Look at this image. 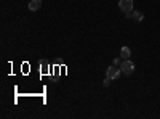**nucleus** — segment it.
<instances>
[{
  "label": "nucleus",
  "mask_w": 160,
  "mask_h": 119,
  "mask_svg": "<svg viewBox=\"0 0 160 119\" xmlns=\"http://www.w3.org/2000/svg\"><path fill=\"white\" fill-rule=\"evenodd\" d=\"M118 8L125 13L127 18H130L131 11H133V0H120V2H118Z\"/></svg>",
  "instance_id": "1"
},
{
  "label": "nucleus",
  "mask_w": 160,
  "mask_h": 119,
  "mask_svg": "<svg viewBox=\"0 0 160 119\" xmlns=\"http://www.w3.org/2000/svg\"><path fill=\"white\" fill-rule=\"evenodd\" d=\"M120 73H122V69H120V66H115V64H112V66H109L108 69H106V76H108L109 79H117L118 76H120Z\"/></svg>",
  "instance_id": "2"
},
{
  "label": "nucleus",
  "mask_w": 160,
  "mask_h": 119,
  "mask_svg": "<svg viewBox=\"0 0 160 119\" xmlns=\"http://www.w3.org/2000/svg\"><path fill=\"white\" fill-rule=\"evenodd\" d=\"M120 69H122V73L123 74H131L133 71H135V64H133V61H130V60H123L122 61V64H120Z\"/></svg>",
  "instance_id": "3"
},
{
  "label": "nucleus",
  "mask_w": 160,
  "mask_h": 119,
  "mask_svg": "<svg viewBox=\"0 0 160 119\" xmlns=\"http://www.w3.org/2000/svg\"><path fill=\"white\" fill-rule=\"evenodd\" d=\"M42 0H31V2H29V10L31 11H37V10H40V8H42Z\"/></svg>",
  "instance_id": "4"
},
{
  "label": "nucleus",
  "mask_w": 160,
  "mask_h": 119,
  "mask_svg": "<svg viewBox=\"0 0 160 119\" xmlns=\"http://www.w3.org/2000/svg\"><path fill=\"white\" fill-rule=\"evenodd\" d=\"M120 57H122L123 60H128L131 57V50L128 47H122V48H120Z\"/></svg>",
  "instance_id": "5"
},
{
  "label": "nucleus",
  "mask_w": 160,
  "mask_h": 119,
  "mask_svg": "<svg viewBox=\"0 0 160 119\" xmlns=\"http://www.w3.org/2000/svg\"><path fill=\"white\" fill-rule=\"evenodd\" d=\"M131 18L135 19V21H138V23H139V21H142V19H144V15H142L141 11H135V13H131Z\"/></svg>",
  "instance_id": "6"
},
{
  "label": "nucleus",
  "mask_w": 160,
  "mask_h": 119,
  "mask_svg": "<svg viewBox=\"0 0 160 119\" xmlns=\"http://www.w3.org/2000/svg\"><path fill=\"white\" fill-rule=\"evenodd\" d=\"M111 82H112V79H109L108 76H106V79H104V81H102V84H104L106 87H108V85H111Z\"/></svg>",
  "instance_id": "7"
},
{
  "label": "nucleus",
  "mask_w": 160,
  "mask_h": 119,
  "mask_svg": "<svg viewBox=\"0 0 160 119\" xmlns=\"http://www.w3.org/2000/svg\"><path fill=\"white\" fill-rule=\"evenodd\" d=\"M122 61H123L122 57H120V58H115V60H114V64H115V66H120V64H122Z\"/></svg>",
  "instance_id": "8"
}]
</instances>
